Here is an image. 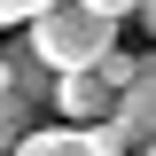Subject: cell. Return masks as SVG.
I'll use <instances>...</instances> for the list:
<instances>
[{
  "mask_svg": "<svg viewBox=\"0 0 156 156\" xmlns=\"http://www.w3.org/2000/svg\"><path fill=\"white\" fill-rule=\"evenodd\" d=\"M0 86H8V94H23V101H39V109H55V94H62V70L39 55V47H31V31H23L16 47L0 55Z\"/></svg>",
  "mask_w": 156,
  "mask_h": 156,
  "instance_id": "obj_2",
  "label": "cell"
},
{
  "mask_svg": "<svg viewBox=\"0 0 156 156\" xmlns=\"http://www.w3.org/2000/svg\"><path fill=\"white\" fill-rule=\"evenodd\" d=\"M117 133H125V148H148L156 140V55H140L133 86L117 94Z\"/></svg>",
  "mask_w": 156,
  "mask_h": 156,
  "instance_id": "obj_4",
  "label": "cell"
},
{
  "mask_svg": "<svg viewBox=\"0 0 156 156\" xmlns=\"http://www.w3.org/2000/svg\"><path fill=\"white\" fill-rule=\"evenodd\" d=\"M31 125H39V101H23V94H8V86H0V156H16Z\"/></svg>",
  "mask_w": 156,
  "mask_h": 156,
  "instance_id": "obj_6",
  "label": "cell"
},
{
  "mask_svg": "<svg viewBox=\"0 0 156 156\" xmlns=\"http://www.w3.org/2000/svg\"><path fill=\"white\" fill-rule=\"evenodd\" d=\"M16 156H101V148H94V133H86V125H47V133L31 125Z\"/></svg>",
  "mask_w": 156,
  "mask_h": 156,
  "instance_id": "obj_5",
  "label": "cell"
},
{
  "mask_svg": "<svg viewBox=\"0 0 156 156\" xmlns=\"http://www.w3.org/2000/svg\"><path fill=\"white\" fill-rule=\"evenodd\" d=\"M140 156H156V140H148V148H140Z\"/></svg>",
  "mask_w": 156,
  "mask_h": 156,
  "instance_id": "obj_10",
  "label": "cell"
},
{
  "mask_svg": "<svg viewBox=\"0 0 156 156\" xmlns=\"http://www.w3.org/2000/svg\"><path fill=\"white\" fill-rule=\"evenodd\" d=\"M39 8H55V0H0V31H8V23H31Z\"/></svg>",
  "mask_w": 156,
  "mask_h": 156,
  "instance_id": "obj_7",
  "label": "cell"
},
{
  "mask_svg": "<svg viewBox=\"0 0 156 156\" xmlns=\"http://www.w3.org/2000/svg\"><path fill=\"white\" fill-rule=\"evenodd\" d=\"M140 23H148V31H156V0H140Z\"/></svg>",
  "mask_w": 156,
  "mask_h": 156,
  "instance_id": "obj_9",
  "label": "cell"
},
{
  "mask_svg": "<svg viewBox=\"0 0 156 156\" xmlns=\"http://www.w3.org/2000/svg\"><path fill=\"white\" fill-rule=\"evenodd\" d=\"M55 109L70 117V125H101V117H117V86H109V70H101V62H86V70H62Z\"/></svg>",
  "mask_w": 156,
  "mask_h": 156,
  "instance_id": "obj_3",
  "label": "cell"
},
{
  "mask_svg": "<svg viewBox=\"0 0 156 156\" xmlns=\"http://www.w3.org/2000/svg\"><path fill=\"white\" fill-rule=\"evenodd\" d=\"M86 8H101V16H140V0H86Z\"/></svg>",
  "mask_w": 156,
  "mask_h": 156,
  "instance_id": "obj_8",
  "label": "cell"
},
{
  "mask_svg": "<svg viewBox=\"0 0 156 156\" xmlns=\"http://www.w3.org/2000/svg\"><path fill=\"white\" fill-rule=\"evenodd\" d=\"M31 47L55 70H86V62H101L117 47V16H101V8H86V0H55V8H39L31 23Z\"/></svg>",
  "mask_w": 156,
  "mask_h": 156,
  "instance_id": "obj_1",
  "label": "cell"
}]
</instances>
